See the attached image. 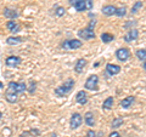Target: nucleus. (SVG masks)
Returning a JSON list of instances; mask_svg holds the SVG:
<instances>
[{
    "instance_id": "1",
    "label": "nucleus",
    "mask_w": 146,
    "mask_h": 137,
    "mask_svg": "<svg viewBox=\"0 0 146 137\" xmlns=\"http://www.w3.org/2000/svg\"><path fill=\"white\" fill-rule=\"evenodd\" d=\"M74 85H76V81L70 78V79H67L66 81H63L60 86H57V88L55 89L54 92H55V95H56L57 97H66V96H68L72 92Z\"/></svg>"
},
{
    "instance_id": "2",
    "label": "nucleus",
    "mask_w": 146,
    "mask_h": 137,
    "mask_svg": "<svg viewBox=\"0 0 146 137\" xmlns=\"http://www.w3.org/2000/svg\"><path fill=\"white\" fill-rule=\"evenodd\" d=\"M95 26H96V20H91L85 28H82L78 30V36L83 40L95 39V36H96V34H95Z\"/></svg>"
},
{
    "instance_id": "3",
    "label": "nucleus",
    "mask_w": 146,
    "mask_h": 137,
    "mask_svg": "<svg viewBox=\"0 0 146 137\" xmlns=\"http://www.w3.org/2000/svg\"><path fill=\"white\" fill-rule=\"evenodd\" d=\"M25 91H27V84L23 80L20 83H15V81H10L7 84V89L6 92H11V94H16V95H21Z\"/></svg>"
},
{
    "instance_id": "4",
    "label": "nucleus",
    "mask_w": 146,
    "mask_h": 137,
    "mask_svg": "<svg viewBox=\"0 0 146 137\" xmlns=\"http://www.w3.org/2000/svg\"><path fill=\"white\" fill-rule=\"evenodd\" d=\"M82 45H83V43L79 39H67L61 43V47L63 50H68L70 51V50H77L82 47Z\"/></svg>"
},
{
    "instance_id": "5",
    "label": "nucleus",
    "mask_w": 146,
    "mask_h": 137,
    "mask_svg": "<svg viewBox=\"0 0 146 137\" xmlns=\"http://www.w3.org/2000/svg\"><path fill=\"white\" fill-rule=\"evenodd\" d=\"M84 89L89 91H98L99 90V76L96 74H91L85 81Z\"/></svg>"
},
{
    "instance_id": "6",
    "label": "nucleus",
    "mask_w": 146,
    "mask_h": 137,
    "mask_svg": "<svg viewBox=\"0 0 146 137\" xmlns=\"http://www.w3.org/2000/svg\"><path fill=\"white\" fill-rule=\"evenodd\" d=\"M83 124V117L80 113H73L71 115V120H70V127L72 130H77L78 127Z\"/></svg>"
},
{
    "instance_id": "7",
    "label": "nucleus",
    "mask_w": 146,
    "mask_h": 137,
    "mask_svg": "<svg viewBox=\"0 0 146 137\" xmlns=\"http://www.w3.org/2000/svg\"><path fill=\"white\" fill-rule=\"evenodd\" d=\"M130 56H131V53L128 47H119L116 51V57L119 62H123V63L127 62L130 58Z\"/></svg>"
},
{
    "instance_id": "8",
    "label": "nucleus",
    "mask_w": 146,
    "mask_h": 137,
    "mask_svg": "<svg viewBox=\"0 0 146 137\" xmlns=\"http://www.w3.org/2000/svg\"><path fill=\"white\" fill-rule=\"evenodd\" d=\"M70 4L76 9L77 12L86 11V0H70Z\"/></svg>"
},
{
    "instance_id": "9",
    "label": "nucleus",
    "mask_w": 146,
    "mask_h": 137,
    "mask_svg": "<svg viewBox=\"0 0 146 137\" xmlns=\"http://www.w3.org/2000/svg\"><path fill=\"white\" fill-rule=\"evenodd\" d=\"M138 38H139V30L136 28L129 29L125 33V35L123 36V39H124L125 43H131V41H134V40H136Z\"/></svg>"
},
{
    "instance_id": "10",
    "label": "nucleus",
    "mask_w": 146,
    "mask_h": 137,
    "mask_svg": "<svg viewBox=\"0 0 146 137\" xmlns=\"http://www.w3.org/2000/svg\"><path fill=\"white\" fill-rule=\"evenodd\" d=\"M105 69H106V73L110 76L117 75L121 73V67L118 65H115V63H107L106 67H105Z\"/></svg>"
},
{
    "instance_id": "11",
    "label": "nucleus",
    "mask_w": 146,
    "mask_h": 137,
    "mask_svg": "<svg viewBox=\"0 0 146 137\" xmlns=\"http://www.w3.org/2000/svg\"><path fill=\"white\" fill-rule=\"evenodd\" d=\"M76 102L82 104V106H85L88 103V94H86L85 90H80L77 92L76 95Z\"/></svg>"
},
{
    "instance_id": "12",
    "label": "nucleus",
    "mask_w": 146,
    "mask_h": 137,
    "mask_svg": "<svg viewBox=\"0 0 146 137\" xmlns=\"http://www.w3.org/2000/svg\"><path fill=\"white\" fill-rule=\"evenodd\" d=\"M21 62H22L21 57H18V56H9L5 60V65L7 67H13V68H15L17 66H20Z\"/></svg>"
},
{
    "instance_id": "13",
    "label": "nucleus",
    "mask_w": 146,
    "mask_h": 137,
    "mask_svg": "<svg viewBox=\"0 0 146 137\" xmlns=\"http://www.w3.org/2000/svg\"><path fill=\"white\" fill-rule=\"evenodd\" d=\"M83 119H84V123L86 125H88L89 127H94L95 124H96V121H95V115H94V113L93 112H86L84 114V117H83Z\"/></svg>"
},
{
    "instance_id": "14",
    "label": "nucleus",
    "mask_w": 146,
    "mask_h": 137,
    "mask_svg": "<svg viewBox=\"0 0 146 137\" xmlns=\"http://www.w3.org/2000/svg\"><path fill=\"white\" fill-rule=\"evenodd\" d=\"M86 63L88 62H86L85 58H78V60H77L76 65H74V72L77 73V74H82V73H83Z\"/></svg>"
},
{
    "instance_id": "15",
    "label": "nucleus",
    "mask_w": 146,
    "mask_h": 137,
    "mask_svg": "<svg viewBox=\"0 0 146 137\" xmlns=\"http://www.w3.org/2000/svg\"><path fill=\"white\" fill-rule=\"evenodd\" d=\"M4 16H5L7 20H16V18L20 16V13H18L17 10H15V9L5 7L4 9Z\"/></svg>"
},
{
    "instance_id": "16",
    "label": "nucleus",
    "mask_w": 146,
    "mask_h": 137,
    "mask_svg": "<svg viewBox=\"0 0 146 137\" xmlns=\"http://www.w3.org/2000/svg\"><path fill=\"white\" fill-rule=\"evenodd\" d=\"M134 102H135V97H134V96H128V97L122 99L119 104H121V107L123 109H129L134 104Z\"/></svg>"
},
{
    "instance_id": "17",
    "label": "nucleus",
    "mask_w": 146,
    "mask_h": 137,
    "mask_svg": "<svg viewBox=\"0 0 146 137\" xmlns=\"http://www.w3.org/2000/svg\"><path fill=\"white\" fill-rule=\"evenodd\" d=\"M116 10L117 7L115 5H105L101 9V12L105 16H116Z\"/></svg>"
},
{
    "instance_id": "18",
    "label": "nucleus",
    "mask_w": 146,
    "mask_h": 137,
    "mask_svg": "<svg viewBox=\"0 0 146 137\" xmlns=\"http://www.w3.org/2000/svg\"><path fill=\"white\" fill-rule=\"evenodd\" d=\"M6 27L12 34H16V33H18V32L21 30V27L16 21H9L6 23Z\"/></svg>"
},
{
    "instance_id": "19",
    "label": "nucleus",
    "mask_w": 146,
    "mask_h": 137,
    "mask_svg": "<svg viewBox=\"0 0 146 137\" xmlns=\"http://www.w3.org/2000/svg\"><path fill=\"white\" fill-rule=\"evenodd\" d=\"M113 103H115V98H113L112 96H108V97L102 102V108L106 109V111H110V109H112Z\"/></svg>"
},
{
    "instance_id": "20",
    "label": "nucleus",
    "mask_w": 146,
    "mask_h": 137,
    "mask_svg": "<svg viewBox=\"0 0 146 137\" xmlns=\"http://www.w3.org/2000/svg\"><path fill=\"white\" fill-rule=\"evenodd\" d=\"M22 41H23V39L20 38V36H9V38L6 39V44L7 45H11V46L21 44Z\"/></svg>"
},
{
    "instance_id": "21",
    "label": "nucleus",
    "mask_w": 146,
    "mask_h": 137,
    "mask_svg": "<svg viewBox=\"0 0 146 137\" xmlns=\"http://www.w3.org/2000/svg\"><path fill=\"white\" fill-rule=\"evenodd\" d=\"M100 39H101V41L105 43V44H108L113 41V39H115V35L111 34V33H102L100 35Z\"/></svg>"
},
{
    "instance_id": "22",
    "label": "nucleus",
    "mask_w": 146,
    "mask_h": 137,
    "mask_svg": "<svg viewBox=\"0 0 146 137\" xmlns=\"http://www.w3.org/2000/svg\"><path fill=\"white\" fill-rule=\"evenodd\" d=\"M5 99L9 103H16L18 101V95L11 94V92H5Z\"/></svg>"
},
{
    "instance_id": "23",
    "label": "nucleus",
    "mask_w": 146,
    "mask_h": 137,
    "mask_svg": "<svg viewBox=\"0 0 146 137\" xmlns=\"http://www.w3.org/2000/svg\"><path fill=\"white\" fill-rule=\"evenodd\" d=\"M54 13H55V16H57V17H62V16H65L66 10H65V7L56 5L54 9Z\"/></svg>"
},
{
    "instance_id": "24",
    "label": "nucleus",
    "mask_w": 146,
    "mask_h": 137,
    "mask_svg": "<svg viewBox=\"0 0 146 137\" xmlns=\"http://www.w3.org/2000/svg\"><path fill=\"white\" fill-rule=\"evenodd\" d=\"M135 55H136V57H138V60L144 62L146 60V49H139V50H136Z\"/></svg>"
},
{
    "instance_id": "25",
    "label": "nucleus",
    "mask_w": 146,
    "mask_h": 137,
    "mask_svg": "<svg viewBox=\"0 0 146 137\" xmlns=\"http://www.w3.org/2000/svg\"><path fill=\"white\" fill-rule=\"evenodd\" d=\"M123 123H124V120L122 119V118H115V119L112 120V129H118V127H121L123 125Z\"/></svg>"
},
{
    "instance_id": "26",
    "label": "nucleus",
    "mask_w": 146,
    "mask_h": 137,
    "mask_svg": "<svg viewBox=\"0 0 146 137\" xmlns=\"http://www.w3.org/2000/svg\"><path fill=\"white\" fill-rule=\"evenodd\" d=\"M141 7H143V1L138 0V1L134 3V5H133V7H131V10H130V13H131V15H134V13L138 12Z\"/></svg>"
},
{
    "instance_id": "27",
    "label": "nucleus",
    "mask_w": 146,
    "mask_h": 137,
    "mask_svg": "<svg viewBox=\"0 0 146 137\" xmlns=\"http://www.w3.org/2000/svg\"><path fill=\"white\" fill-rule=\"evenodd\" d=\"M125 15H127V7L125 6L117 7V10H116V16L117 17H124Z\"/></svg>"
},
{
    "instance_id": "28",
    "label": "nucleus",
    "mask_w": 146,
    "mask_h": 137,
    "mask_svg": "<svg viewBox=\"0 0 146 137\" xmlns=\"http://www.w3.org/2000/svg\"><path fill=\"white\" fill-rule=\"evenodd\" d=\"M35 90H36V83L32 80L31 83H29V86H27V91H28L31 95H33L35 92Z\"/></svg>"
},
{
    "instance_id": "29",
    "label": "nucleus",
    "mask_w": 146,
    "mask_h": 137,
    "mask_svg": "<svg viewBox=\"0 0 146 137\" xmlns=\"http://www.w3.org/2000/svg\"><path fill=\"white\" fill-rule=\"evenodd\" d=\"M134 26H136V21H129V22H127V23L124 24V28L125 29H129V27H131V29L134 28Z\"/></svg>"
},
{
    "instance_id": "30",
    "label": "nucleus",
    "mask_w": 146,
    "mask_h": 137,
    "mask_svg": "<svg viewBox=\"0 0 146 137\" xmlns=\"http://www.w3.org/2000/svg\"><path fill=\"white\" fill-rule=\"evenodd\" d=\"M85 137H96V132H95L93 129H90V130L86 131Z\"/></svg>"
},
{
    "instance_id": "31",
    "label": "nucleus",
    "mask_w": 146,
    "mask_h": 137,
    "mask_svg": "<svg viewBox=\"0 0 146 137\" xmlns=\"http://www.w3.org/2000/svg\"><path fill=\"white\" fill-rule=\"evenodd\" d=\"M29 134H31V136H39L40 135V131L38 129H32L29 131Z\"/></svg>"
},
{
    "instance_id": "32",
    "label": "nucleus",
    "mask_w": 146,
    "mask_h": 137,
    "mask_svg": "<svg viewBox=\"0 0 146 137\" xmlns=\"http://www.w3.org/2000/svg\"><path fill=\"white\" fill-rule=\"evenodd\" d=\"M108 137H122V136L119 135V132H118V131H112L111 134L108 135Z\"/></svg>"
},
{
    "instance_id": "33",
    "label": "nucleus",
    "mask_w": 146,
    "mask_h": 137,
    "mask_svg": "<svg viewBox=\"0 0 146 137\" xmlns=\"http://www.w3.org/2000/svg\"><path fill=\"white\" fill-rule=\"evenodd\" d=\"M29 136H31L29 131H26V132H23V134H21V135H20V137H29Z\"/></svg>"
},
{
    "instance_id": "34",
    "label": "nucleus",
    "mask_w": 146,
    "mask_h": 137,
    "mask_svg": "<svg viewBox=\"0 0 146 137\" xmlns=\"http://www.w3.org/2000/svg\"><path fill=\"white\" fill-rule=\"evenodd\" d=\"M143 68L146 70V60H145V61H144V63H143Z\"/></svg>"
},
{
    "instance_id": "35",
    "label": "nucleus",
    "mask_w": 146,
    "mask_h": 137,
    "mask_svg": "<svg viewBox=\"0 0 146 137\" xmlns=\"http://www.w3.org/2000/svg\"><path fill=\"white\" fill-rule=\"evenodd\" d=\"M1 119H3V113L0 112V120H1Z\"/></svg>"
},
{
    "instance_id": "36",
    "label": "nucleus",
    "mask_w": 146,
    "mask_h": 137,
    "mask_svg": "<svg viewBox=\"0 0 146 137\" xmlns=\"http://www.w3.org/2000/svg\"><path fill=\"white\" fill-rule=\"evenodd\" d=\"M51 137H57V134H52V135H51Z\"/></svg>"
},
{
    "instance_id": "37",
    "label": "nucleus",
    "mask_w": 146,
    "mask_h": 137,
    "mask_svg": "<svg viewBox=\"0 0 146 137\" xmlns=\"http://www.w3.org/2000/svg\"><path fill=\"white\" fill-rule=\"evenodd\" d=\"M0 88H3V84L1 83H0Z\"/></svg>"
}]
</instances>
